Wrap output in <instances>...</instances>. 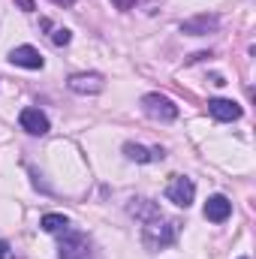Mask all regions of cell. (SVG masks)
Here are the masks:
<instances>
[{
  "mask_svg": "<svg viewBox=\"0 0 256 259\" xmlns=\"http://www.w3.org/2000/svg\"><path fill=\"white\" fill-rule=\"evenodd\" d=\"M178 229H181L178 220H169V217H163V214H154V217H148L145 226H142V241H145V247H151V250H163V247H169V244L178 238Z\"/></svg>",
  "mask_w": 256,
  "mask_h": 259,
  "instance_id": "6da1fadb",
  "label": "cell"
},
{
  "mask_svg": "<svg viewBox=\"0 0 256 259\" xmlns=\"http://www.w3.org/2000/svg\"><path fill=\"white\" fill-rule=\"evenodd\" d=\"M58 259H97V253H94V241H91L84 232L66 229V232H61Z\"/></svg>",
  "mask_w": 256,
  "mask_h": 259,
  "instance_id": "7a4b0ae2",
  "label": "cell"
},
{
  "mask_svg": "<svg viewBox=\"0 0 256 259\" xmlns=\"http://www.w3.org/2000/svg\"><path fill=\"white\" fill-rule=\"evenodd\" d=\"M142 112L154 121H175L178 118V106L163 94H145L142 97Z\"/></svg>",
  "mask_w": 256,
  "mask_h": 259,
  "instance_id": "3957f363",
  "label": "cell"
},
{
  "mask_svg": "<svg viewBox=\"0 0 256 259\" xmlns=\"http://www.w3.org/2000/svg\"><path fill=\"white\" fill-rule=\"evenodd\" d=\"M193 196H196L193 178H187V175H172V178H169V187H166V199H169V202H175L178 208H190Z\"/></svg>",
  "mask_w": 256,
  "mask_h": 259,
  "instance_id": "277c9868",
  "label": "cell"
},
{
  "mask_svg": "<svg viewBox=\"0 0 256 259\" xmlns=\"http://www.w3.org/2000/svg\"><path fill=\"white\" fill-rule=\"evenodd\" d=\"M66 84L72 94H100L106 88V78L100 72H75V75H69Z\"/></svg>",
  "mask_w": 256,
  "mask_h": 259,
  "instance_id": "5b68a950",
  "label": "cell"
},
{
  "mask_svg": "<svg viewBox=\"0 0 256 259\" xmlns=\"http://www.w3.org/2000/svg\"><path fill=\"white\" fill-rule=\"evenodd\" d=\"M18 124L24 133H30V136H46L49 133V118L39 112V109H33V106H27V109H21V115H18Z\"/></svg>",
  "mask_w": 256,
  "mask_h": 259,
  "instance_id": "8992f818",
  "label": "cell"
},
{
  "mask_svg": "<svg viewBox=\"0 0 256 259\" xmlns=\"http://www.w3.org/2000/svg\"><path fill=\"white\" fill-rule=\"evenodd\" d=\"M9 61L15 66H24V69H42V66H46L42 55H39L33 46H18V49H12V52H9Z\"/></svg>",
  "mask_w": 256,
  "mask_h": 259,
  "instance_id": "52a82bcc",
  "label": "cell"
},
{
  "mask_svg": "<svg viewBox=\"0 0 256 259\" xmlns=\"http://www.w3.org/2000/svg\"><path fill=\"white\" fill-rule=\"evenodd\" d=\"M208 112H211L217 121H238V118H241V106H238L235 100H223V97L211 100V103H208Z\"/></svg>",
  "mask_w": 256,
  "mask_h": 259,
  "instance_id": "ba28073f",
  "label": "cell"
},
{
  "mask_svg": "<svg viewBox=\"0 0 256 259\" xmlns=\"http://www.w3.org/2000/svg\"><path fill=\"white\" fill-rule=\"evenodd\" d=\"M232 214V202L226 199V196H211L208 202H205V220H211V223H223L226 217Z\"/></svg>",
  "mask_w": 256,
  "mask_h": 259,
  "instance_id": "9c48e42d",
  "label": "cell"
},
{
  "mask_svg": "<svg viewBox=\"0 0 256 259\" xmlns=\"http://www.w3.org/2000/svg\"><path fill=\"white\" fill-rule=\"evenodd\" d=\"M124 154H127V160H136V163H154V160H163V157H166L163 148L148 151V148H142V145H136V142H127V145H124Z\"/></svg>",
  "mask_w": 256,
  "mask_h": 259,
  "instance_id": "30bf717a",
  "label": "cell"
},
{
  "mask_svg": "<svg viewBox=\"0 0 256 259\" xmlns=\"http://www.w3.org/2000/svg\"><path fill=\"white\" fill-rule=\"evenodd\" d=\"M220 21L214 18V15H199V18H193V21H184L181 24V33H190V36H202V33H208V30H214Z\"/></svg>",
  "mask_w": 256,
  "mask_h": 259,
  "instance_id": "8fae6325",
  "label": "cell"
},
{
  "mask_svg": "<svg viewBox=\"0 0 256 259\" xmlns=\"http://www.w3.org/2000/svg\"><path fill=\"white\" fill-rule=\"evenodd\" d=\"M127 211L133 217H142V220H148V217H154V214H160V208H157V202H151V199H130Z\"/></svg>",
  "mask_w": 256,
  "mask_h": 259,
  "instance_id": "7c38bea8",
  "label": "cell"
},
{
  "mask_svg": "<svg viewBox=\"0 0 256 259\" xmlns=\"http://www.w3.org/2000/svg\"><path fill=\"white\" fill-rule=\"evenodd\" d=\"M39 226H42L49 235H61V232H66V229H69V220H66L64 214H42Z\"/></svg>",
  "mask_w": 256,
  "mask_h": 259,
  "instance_id": "4fadbf2b",
  "label": "cell"
},
{
  "mask_svg": "<svg viewBox=\"0 0 256 259\" xmlns=\"http://www.w3.org/2000/svg\"><path fill=\"white\" fill-rule=\"evenodd\" d=\"M69 39H72V33H69L66 27H55V30H52V42H55V46H69Z\"/></svg>",
  "mask_w": 256,
  "mask_h": 259,
  "instance_id": "5bb4252c",
  "label": "cell"
},
{
  "mask_svg": "<svg viewBox=\"0 0 256 259\" xmlns=\"http://www.w3.org/2000/svg\"><path fill=\"white\" fill-rule=\"evenodd\" d=\"M18 6H21V12H33L36 6H33V0H15Z\"/></svg>",
  "mask_w": 256,
  "mask_h": 259,
  "instance_id": "9a60e30c",
  "label": "cell"
},
{
  "mask_svg": "<svg viewBox=\"0 0 256 259\" xmlns=\"http://www.w3.org/2000/svg\"><path fill=\"white\" fill-rule=\"evenodd\" d=\"M118 9H130V6H136V0H112Z\"/></svg>",
  "mask_w": 256,
  "mask_h": 259,
  "instance_id": "2e32d148",
  "label": "cell"
},
{
  "mask_svg": "<svg viewBox=\"0 0 256 259\" xmlns=\"http://www.w3.org/2000/svg\"><path fill=\"white\" fill-rule=\"evenodd\" d=\"M9 256V244H6V241H0V259H6Z\"/></svg>",
  "mask_w": 256,
  "mask_h": 259,
  "instance_id": "e0dca14e",
  "label": "cell"
},
{
  "mask_svg": "<svg viewBox=\"0 0 256 259\" xmlns=\"http://www.w3.org/2000/svg\"><path fill=\"white\" fill-rule=\"evenodd\" d=\"M52 3H58V6H72L75 0H52Z\"/></svg>",
  "mask_w": 256,
  "mask_h": 259,
  "instance_id": "ac0fdd59",
  "label": "cell"
},
{
  "mask_svg": "<svg viewBox=\"0 0 256 259\" xmlns=\"http://www.w3.org/2000/svg\"><path fill=\"white\" fill-rule=\"evenodd\" d=\"M241 259H247V256H241Z\"/></svg>",
  "mask_w": 256,
  "mask_h": 259,
  "instance_id": "d6986e66",
  "label": "cell"
}]
</instances>
